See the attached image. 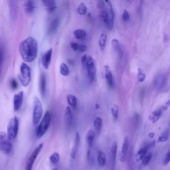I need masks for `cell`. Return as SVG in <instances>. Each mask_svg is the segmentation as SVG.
<instances>
[{
  "instance_id": "36",
  "label": "cell",
  "mask_w": 170,
  "mask_h": 170,
  "mask_svg": "<svg viewBox=\"0 0 170 170\" xmlns=\"http://www.w3.org/2000/svg\"><path fill=\"white\" fill-rule=\"evenodd\" d=\"M152 157V153L149 154L146 157L145 156L142 161V165L144 166L147 165L151 160Z\"/></svg>"
},
{
  "instance_id": "12",
  "label": "cell",
  "mask_w": 170,
  "mask_h": 170,
  "mask_svg": "<svg viewBox=\"0 0 170 170\" xmlns=\"http://www.w3.org/2000/svg\"><path fill=\"white\" fill-rule=\"evenodd\" d=\"M166 82V79L165 75H159L156 78L155 82V88L158 90H161L164 87Z\"/></svg>"
},
{
  "instance_id": "15",
  "label": "cell",
  "mask_w": 170,
  "mask_h": 170,
  "mask_svg": "<svg viewBox=\"0 0 170 170\" xmlns=\"http://www.w3.org/2000/svg\"><path fill=\"white\" fill-rule=\"evenodd\" d=\"M65 120L66 125L68 128H70L72 124V116L70 107L68 106L65 111Z\"/></svg>"
},
{
  "instance_id": "48",
  "label": "cell",
  "mask_w": 170,
  "mask_h": 170,
  "mask_svg": "<svg viewBox=\"0 0 170 170\" xmlns=\"http://www.w3.org/2000/svg\"><path fill=\"white\" fill-rule=\"evenodd\" d=\"M155 134L153 132L150 133L148 135V136L150 138H153L155 136Z\"/></svg>"
},
{
  "instance_id": "47",
  "label": "cell",
  "mask_w": 170,
  "mask_h": 170,
  "mask_svg": "<svg viewBox=\"0 0 170 170\" xmlns=\"http://www.w3.org/2000/svg\"><path fill=\"white\" fill-rule=\"evenodd\" d=\"M135 122L136 124H138L139 122L140 116L138 114H135L134 116Z\"/></svg>"
},
{
  "instance_id": "22",
  "label": "cell",
  "mask_w": 170,
  "mask_h": 170,
  "mask_svg": "<svg viewBox=\"0 0 170 170\" xmlns=\"http://www.w3.org/2000/svg\"><path fill=\"white\" fill-rule=\"evenodd\" d=\"M148 149L146 145L142 148L138 152L136 156V160L138 162L143 159L146 156L148 151Z\"/></svg>"
},
{
  "instance_id": "38",
  "label": "cell",
  "mask_w": 170,
  "mask_h": 170,
  "mask_svg": "<svg viewBox=\"0 0 170 170\" xmlns=\"http://www.w3.org/2000/svg\"><path fill=\"white\" fill-rule=\"evenodd\" d=\"M170 151L168 152L165 155L163 161V164L165 165L168 164L170 161Z\"/></svg>"
},
{
  "instance_id": "21",
  "label": "cell",
  "mask_w": 170,
  "mask_h": 170,
  "mask_svg": "<svg viewBox=\"0 0 170 170\" xmlns=\"http://www.w3.org/2000/svg\"><path fill=\"white\" fill-rule=\"evenodd\" d=\"M68 102L74 109L75 110L77 108L78 101L77 98L72 95H68L67 96Z\"/></svg>"
},
{
  "instance_id": "43",
  "label": "cell",
  "mask_w": 170,
  "mask_h": 170,
  "mask_svg": "<svg viewBox=\"0 0 170 170\" xmlns=\"http://www.w3.org/2000/svg\"><path fill=\"white\" fill-rule=\"evenodd\" d=\"M88 49V47L85 45H79L78 47V50L82 53L85 52Z\"/></svg>"
},
{
  "instance_id": "13",
  "label": "cell",
  "mask_w": 170,
  "mask_h": 170,
  "mask_svg": "<svg viewBox=\"0 0 170 170\" xmlns=\"http://www.w3.org/2000/svg\"><path fill=\"white\" fill-rule=\"evenodd\" d=\"M10 14L12 19L16 18L17 12L16 0H8Z\"/></svg>"
},
{
  "instance_id": "16",
  "label": "cell",
  "mask_w": 170,
  "mask_h": 170,
  "mask_svg": "<svg viewBox=\"0 0 170 170\" xmlns=\"http://www.w3.org/2000/svg\"><path fill=\"white\" fill-rule=\"evenodd\" d=\"M42 1L48 12H52L56 8V4L55 0H42Z\"/></svg>"
},
{
  "instance_id": "18",
  "label": "cell",
  "mask_w": 170,
  "mask_h": 170,
  "mask_svg": "<svg viewBox=\"0 0 170 170\" xmlns=\"http://www.w3.org/2000/svg\"><path fill=\"white\" fill-rule=\"evenodd\" d=\"M105 68V78L108 85L110 87L113 85V78L112 72L109 70L108 65H106Z\"/></svg>"
},
{
  "instance_id": "34",
  "label": "cell",
  "mask_w": 170,
  "mask_h": 170,
  "mask_svg": "<svg viewBox=\"0 0 170 170\" xmlns=\"http://www.w3.org/2000/svg\"><path fill=\"white\" fill-rule=\"evenodd\" d=\"M60 155L58 152H54L50 157V161L52 164H55L59 161Z\"/></svg>"
},
{
  "instance_id": "44",
  "label": "cell",
  "mask_w": 170,
  "mask_h": 170,
  "mask_svg": "<svg viewBox=\"0 0 170 170\" xmlns=\"http://www.w3.org/2000/svg\"><path fill=\"white\" fill-rule=\"evenodd\" d=\"M79 44L77 43L72 42L71 44V46L72 50L75 51L78 50Z\"/></svg>"
},
{
  "instance_id": "4",
  "label": "cell",
  "mask_w": 170,
  "mask_h": 170,
  "mask_svg": "<svg viewBox=\"0 0 170 170\" xmlns=\"http://www.w3.org/2000/svg\"><path fill=\"white\" fill-rule=\"evenodd\" d=\"M9 140L4 132H0V151L5 155H9L12 150V145Z\"/></svg>"
},
{
  "instance_id": "31",
  "label": "cell",
  "mask_w": 170,
  "mask_h": 170,
  "mask_svg": "<svg viewBox=\"0 0 170 170\" xmlns=\"http://www.w3.org/2000/svg\"><path fill=\"white\" fill-rule=\"evenodd\" d=\"M102 125V120L100 117H97L94 122V126L97 131L99 132L101 130Z\"/></svg>"
},
{
  "instance_id": "11",
  "label": "cell",
  "mask_w": 170,
  "mask_h": 170,
  "mask_svg": "<svg viewBox=\"0 0 170 170\" xmlns=\"http://www.w3.org/2000/svg\"><path fill=\"white\" fill-rule=\"evenodd\" d=\"M80 142V135L78 132H77L73 146L72 148L71 156L72 159H75L77 155L78 149L79 145Z\"/></svg>"
},
{
  "instance_id": "17",
  "label": "cell",
  "mask_w": 170,
  "mask_h": 170,
  "mask_svg": "<svg viewBox=\"0 0 170 170\" xmlns=\"http://www.w3.org/2000/svg\"><path fill=\"white\" fill-rule=\"evenodd\" d=\"M128 148V141L127 137L125 138L122 148L120 160L122 162L125 160L126 155Z\"/></svg>"
},
{
  "instance_id": "27",
  "label": "cell",
  "mask_w": 170,
  "mask_h": 170,
  "mask_svg": "<svg viewBox=\"0 0 170 170\" xmlns=\"http://www.w3.org/2000/svg\"><path fill=\"white\" fill-rule=\"evenodd\" d=\"M117 146L116 141L112 143V149H111V158L113 165H115L117 152Z\"/></svg>"
},
{
  "instance_id": "23",
  "label": "cell",
  "mask_w": 170,
  "mask_h": 170,
  "mask_svg": "<svg viewBox=\"0 0 170 170\" xmlns=\"http://www.w3.org/2000/svg\"><path fill=\"white\" fill-rule=\"evenodd\" d=\"M59 24V19L58 18H55L51 22L48 29L50 34L54 33L57 30Z\"/></svg>"
},
{
  "instance_id": "6",
  "label": "cell",
  "mask_w": 170,
  "mask_h": 170,
  "mask_svg": "<svg viewBox=\"0 0 170 170\" xmlns=\"http://www.w3.org/2000/svg\"><path fill=\"white\" fill-rule=\"evenodd\" d=\"M18 128V119L16 116H15L10 120L8 126L7 136L9 140L15 139L16 138Z\"/></svg>"
},
{
  "instance_id": "42",
  "label": "cell",
  "mask_w": 170,
  "mask_h": 170,
  "mask_svg": "<svg viewBox=\"0 0 170 170\" xmlns=\"http://www.w3.org/2000/svg\"><path fill=\"white\" fill-rule=\"evenodd\" d=\"M130 16L129 13L126 9H124L122 15V18L125 22H127L129 20Z\"/></svg>"
},
{
  "instance_id": "50",
  "label": "cell",
  "mask_w": 170,
  "mask_h": 170,
  "mask_svg": "<svg viewBox=\"0 0 170 170\" xmlns=\"http://www.w3.org/2000/svg\"><path fill=\"white\" fill-rule=\"evenodd\" d=\"M127 1H129V0H127Z\"/></svg>"
},
{
  "instance_id": "1",
  "label": "cell",
  "mask_w": 170,
  "mask_h": 170,
  "mask_svg": "<svg viewBox=\"0 0 170 170\" xmlns=\"http://www.w3.org/2000/svg\"><path fill=\"white\" fill-rule=\"evenodd\" d=\"M19 50L24 61L27 62H32L37 56L38 50L37 42L33 37H29L20 44Z\"/></svg>"
},
{
  "instance_id": "14",
  "label": "cell",
  "mask_w": 170,
  "mask_h": 170,
  "mask_svg": "<svg viewBox=\"0 0 170 170\" xmlns=\"http://www.w3.org/2000/svg\"><path fill=\"white\" fill-rule=\"evenodd\" d=\"M102 10L101 16L103 21L105 23L107 28L109 30H112L113 28L114 25L111 24L110 22L108 13L105 8Z\"/></svg>"
},
{
  "instance_id": "3",
  "label": "cell",
  "mask_w": 170,
  "mask_h": 170,
  "mask_svg": "<svg viewBox=\"0 0 170 170\" xmlns=\"http://www.w3.org/2000/svg\"><path fill=\"white\" fill-rule=\"evenodd\" d=\"M51 119V114L48 111H47L37 128L36 134L38 138L42 137L46 132L50 125Z\"/></svg>"
},
{
  "instance_id": "7",
  "label": "cell",
  "mask_w": 170,
  "mask_h": 170,
  "mask_svg": "<svg viewBox=\"0 0 170 170\" xmlns=\"http://www.w3.org/2000/svg\"><path fill=\"white\" fill-rule=\"evenodd\" d=\"M43 108L41 103L38 98L36 97L34 101L33 122L34 126L38 123L43 114Z\"/></svg>"
},
{
  "instance_id": "8",
  "label": "cell",
  "mask_w": 170,
  "mask_h": 170,
  "mask_svg": "<svg viewBox=\"0 0 170 170\" xmlns=\"http://www.w3.org/2000/svg\"><path fill=\"white\" fill-rule=\"evenodd\" d=\"M43 145V143H41L33 152L27 161L26 165V169L31 170L36 159L42 150Z\"/></svg>"
},
{
  "instance_id": "26",
  "label": "cell",
  "mask_w": 170,
  "mask_h": 170,
  "mask_svg": "<svg viewBox=\"0 0 170 170\" xmlns=\"http://www.w3.org/2000/svg\"><path fill=\"white\" fill-rule=\"evenodd\" d=\"M35 5L33 0H28L25 5V11L28 13H32L34 12Z\"/></svg>"
},
{
  "instance_id": "35",
  "label": "cell",
  "mask_w": 170,
  "mask_h": 170,
  "mask_svg": "<svg viewBox=\"0 0 170 170\" xmlns=\"http://www.w3.org/2000/svg\"><path fill=\"white\" fill-rule=\"evenodd\" d=\"M111 111H112L114 121L115 122L117 120L118 115V108L117 106L114 105L111 109Z\"/></svg>"
},
{
  "instance_id": "30",
  "label": "cell",
  "mask_w": 170,
  "mask_h": 170,
  "mask_svg": "<svg viewBox=\"0 0 170 170\" xmlns=\"http://www.w3.org/2000/svg\"><path fill=\"white\" fill-rule=\"evenodd\" d=\"M107 37L105 34H102L99 40V45L101 49L103 50L105 49L106 45Z\"/></svg>"
},
{
  "instance_id": "29",
  "label": "cell",
  "mask_w": 170,
  "mask_h": 170,
  "mask_svg": "<svg viewBox=\"0 0 170 170\" xmlns=\"http://www.w3.org/2000/svg\"><path fill=\"white\" fill-rule=\"evenodd\" d=\"M169 130L168 129L165 131L159 136L158 140V143H162L167 141L169 137Z\"/></svg>"
},
{
  "instance_id": "5",
  "label": "cell",
  "mask_w": 170,
  "mask_h": 170,
  "mask_svg": "<svg viewBox=\"0 0 170 170\" xmlns=\"http://www.w3.org/2000/svg\"><path fill=\"white\" fill-rule=\"evenodd\" d=\"M19 78L23 86H27L30 84L31 81L30 68L28 65L24 62L21 66Z\"/></svg>"
},
{
  "instance_id": "2",
  "label": "cell",
  "mask_w": 170,
  "mask_h": 170,
  "mask_svg": "<svg viewBox=\"0 0 170 170\" xmlns=\"http://www.w3.org/2000/svg\"><path fill=\"white\" fill-rule=\"evenodd\" d=\"M81 62L84 67L87 68L88 75L90 82L92 83L95 79L96 68L95 62L92 57L88 55H83Z\"/></svg>"
},
{
  "instance_id": "32",
  "label": "cell",
  "mask_w": 170,
  "mask_h": 170,
  "mask_svg": "<svg viewBox=\"0 0 170 170\" xmlns=\"http://www.w3.org/2000/svg\"><path fill=\"white\" fill-rule=\"evenodd\" d=\"M77 11L79 14L84 15L86 14L87 12V8L83 3H81L78 6Z\"/></svg>"
},
{
  "instance_id": "19",
  "label": "cell",
  "mask_w": 170,
  "mask_h": 170,
  "mask_svg": "<svg viewBox=\"0 0 170 170\" xmlns=\"http://www.w3.org/2000/svg\"><path fill=\"white\" fill-rule=\"evenodd\" d=\"M46 81L45 75H41L40 80V91L42 96L44 97L46 93Z\"/></svg>"
},
{
  "instance_id": "25",
  "label": "cell",
  "mask_w": 170,
  "mask_h": 170,
  "mask_svg": "<svg viewBox=\"0 0 170 170\" xmlns=\"http://www.w3.org/2000/svg\"><path fill=\"white\" fill-rule=\"evenodd\" d=\"M97 158L100 166H103L106 164V155L102 151H99L98 152Z\"/></svg>"
},
{
  "instance_id": "39",
  "label": "cell",
  "mask_w": 170,
  "mask_h": 170,
  "mask_svg": "<svg viewBox=\"0 0 170 170\" xmlns=\"http://www.w3.org/2000/svg\"><path fill=\"white\" fill-rule=\"evenodd\" d=\"M10 86L11 88L15 91L18 87V84L15 79H13L10 82Z\"/></svg>"
},
{
  "instance_id": "24",
  "label": "cell",
  "mask_w": 170,
  "mask_h": 170,
  "mask_svg": "<svg viewBox=\"0 0 170 170\" xmlns=\"http://www.w3.org/2000/svg\"><path fill=\"white\" fill-rule=\"evenodd\" d=\"M95 137V133L92 130H89L86 135V140L88 146L91 148L92 145V142Z\"/></svg>"
},
{
  "instance_id": "40",
  "label": "cell",
  "mask_w": 170,
  "mask_h": 170,
  "mask_svg": "<svg viewBox=\"0 0 170 170\" xmlns=\"http://www.w3.org/2000/svg\"><path fill=\"white\" fill-rule=\"evenodd\" d=\"M112 45L114 50H118L119 49V42L118 41L115 39H114L112 41Z\"/></svg>"
},
{
  "instance_id": "9",
  "label": "cell",
  "mask_w": 170,
  "mask_h": 170,
  "mask_svg": "<svg viewBox=\"0 0 170 170\" xmlns=\"http://www.w3.org/2000/svg\"><path fill=\"white\" fill-rule=\"evenodd\" d=\"M52 48H50L45 52L42 58V64L43 68L47 70L50 66L52 55Z\"/></svg>"
},
{
  "instance_id": "46",
  "label": "cell",
  "mask_w": 170,
  "mask_h": 170,
  "mask_svg": "<svg viewBox=\"0 0 170 170\" xmlns=\"http://www.w3.org/2000/svg\"><path fill=\"white\" fill-rule=\"evenodd\" d=\"M156 143L155 140H154L153 141L151 142V143H148L146 145L148 150L153 148L155 146Z\"/></svg>"
},
{
  "instance_id": "37",
  "label": "cell",
  "mask_w": 170,
  "mask_h": 170,
  "mask_svg": "<svg viewBox=\"0 0 170 170\" xmlns=\"http://www.w3.org/2000/svg\"><path fill=\"white\" fill-rule=\"evenodd\" d=\"M145 77V75L143 73V71L141 68L138 69V80L140 82H143Z\"/></svg>"
},
{
  "instance_id": "10",
  "label": "cell",
  "mask_w": 170,
  "mask_h": 170,
  "mask_svg": "<svg viewBox=\"0 0 170 170\" xmlns=\"http://www.w3.org/2000/svg\"><path fill=\"white\" fill-rule=\"evenodd\" d=\"M23 98V92L21 91L16 94L14 98V108L15 112L18 111L21 107Z\"/></svg>"
},
{
  "instance_id": "49",
  "label": "cell",
  "mask_w": 170,
  "mask_h": 170,
  "mask_svg": "<svg viewBox=\"0 0 170 170\" xmlns=\"http://www.w3.org/2000/svg\"><path fill=\"white\" fill-rule=\"evenodd\" d=\"M95 108L96 109H99L100 108V105L98 104H96L95 105Z\"/></svg>"
},
{
  "instance_id": "33",
  "label": "cell",
  "mask_w": 170,
  "mask_h": 170,
  "mask_svg": "<svg viewBox=\"0 0 170 170\" xmlns=\"http://www.w3.org/2000/svg\"><path fill=\"white\" fill-rule=\"evenodd\" d=\"M60 72L62 75L67 76L69 73L68 67L66 64L62 63L60 66Z\"/></svg>"
},
{
  "instance_id": "28",
  "label": "cell",
  "mask_w": 170,
  "mask_h": 170,
  "mask_svg": "<svg viewBox=\"0 0 170 170\" xmlns=\"http://www.w3.org/2000/svg\"><path fill=\"white\" fill-rule=\"evenodd\" d=\"M74 35L75 38L78 40H84L86 36L85 31L82 29H78L74 32Z\"/></svg>"
},
{
  "instance_id": "41",
  "label": "cell",
  "mask_w": 170,
  "mask_h": 170,
  "mask_svg": "<svg viewBox=\"0 0 170 170\" xmlns=\"http://www.w3.org/2000/svg\"><path fill=\"white\" fill-rule=\"evenodd\" d=\"M98 7L100 9L102 10L105 8V0H98Z\"/></svg>"
},
{
  "instance_id": "45",
  "label": "cell",
  "mask_w": 170,
  "mask_h": 170,
  "mask_svg": "<svg viewBox=\"0 0 170 170\" xmlns=\"http://www.w3.org/2000/svg\"><path fill=\"white\" fill-rule=\"evenodd\" d=\"M3 58V52L2 48H0V72H1Z\"/></svg>"
},
{
  "instance_id": "20",
  "label": "cell",
  "mask_w": 170,
  "mask_h": 170,
  "mask_svg": "<svg viewBox=\"0 0 170 170\" xmlns=\"http://www.w3.org/2000/svg\"><path fill=\"white\" fill-rule=\"evenodd\" d=\"M162 114L161 109H158L155 111L152 112L151 115L149 116V118L153 123H155L160 118Z\"/></svg>"
}]
</instances>
